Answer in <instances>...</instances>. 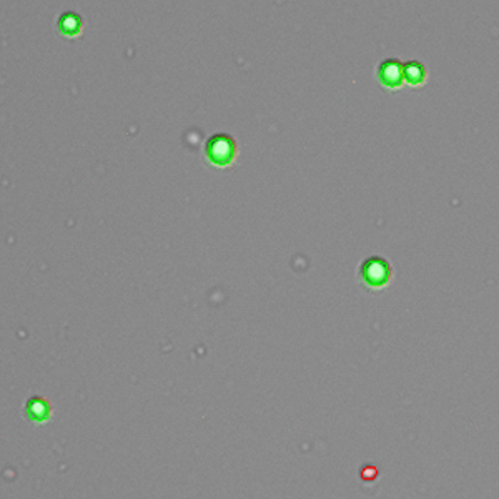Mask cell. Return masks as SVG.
Returning a JSON list of instances; mask_svg holds the SVG:
<instances>
[{
    "label": "cell",
    "instance_id": "cell-1",
    "mask_svg": "<svg viewBox=\"0 0 499 499\" xmlns=\"http://www.w3.org/2000/svg\"><path fill=\"white\" fill-rule=\"evenodd\" d=\"M203 154L213 166L226 168L235 161L239 147H236V140L228 133H215L207 140Z\"/></svg>",
    "mask_w": 499,
    "mask_h": 499
},
{
    "label": "cell",
    "instance_id": "cell-4",
    "mask_svg": "<svg viewBox=\"0 0 499 499\" xmlns=\"http://www.w3.org/2000/svg\"><path fill=\"white\" fill-rule=\"evenodd\" d=\"M25 415L32 423H45L52 416L50 403L40 396H33L25 403Z\"/></svg>",
    "mask_w": 499,
    "mask_h": 499
},
{
    "label": "cell",
    "instance_id": "cell-5",
    "mask_svg": "<svg viewBox=\"0 0 499 499\" xmlns=\"http://www.w3.org/2000/svg\"><path fill=\"white\" fill-rule=\"evenodd\" d=\"M82 27H84L82 17L75 12H65V13H62L60 18H59L60 33L65 37H70V39L79 37L80 32H82Z\"/></svg>",
    "mask_w": 499,
    "mask_h": 499
},
{
    "label": "cell",
    "instance_id": "cell-2",
    "mask_svg": "<svg viewBox=\"0 0 499 499\" xmlns=\"http://www.w3.org/2000/svg\"><path fill=\"white\" fill-rule=\"evenodd\" d=\"M358 275L366 287L372 289H382L388 287L389 278H391V266L388 260L382 256H369L361 263Z\"/></svg>",
    "mask_w": 499,
    "mask_h": 499
},
{
    "label": "cell",
    "instance_id": "cell-6",
    "mask_svg": "<svg viewBox=\"0 0 499 499\" xmlns=\"http://www.w3.org/2000/svg\"><path fill=\"white\" fill-rule=\"evenodd\" d=\"M403 79H405V82L410 84L411 87H418V85L425 84L426 67L418 60L405 62V64H403Z\"/></svg>",
    "mask_w": 499,
    "mask_h": 499
},
{
    "label": "cell",
    "instance_id": "cell-3",
    "mask_svg": "<svg viewBox=\"0 0 499 499\" xmlns=\"http://www.w3.org/2000/svg\"><path fill=\"white\" fill-rule=\"evenodd\" d=\"M377 77L383 87L389 90L401 88V85L405 84V79H403V62L398 59L383 60L378 65Z\"/></svg>",
    "mask_w": 499,
    "mask_h": 499
}]
</instances>
